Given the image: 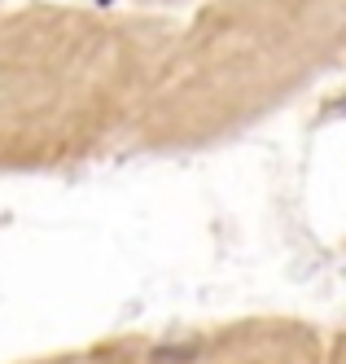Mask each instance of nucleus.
Wrapping results in <instances>:
<instances>
[{"label":"nucleus","instance_id":"1","mask_svg":"<svg viewBox=\"0 0 346 364\" xmlns=\"http://www.w3.org/2000/svg\"><path fill=\"white\" fill-rule=\"evenodd\" d=\"M346 53V0H193L131 119L123 159H193L298 106Z\"/></svg>","mask_w":346,"mask_h":364},{"label":"nucleus","instance_id":"2","mask_svg":"<svg viewBox=\"0 0 346 364\" xmlns=\"http://www.w3.org/2000/svg\"><path fill=\"white\" fill-rule=\"evenodd\" d=\"M167 31L114 0H0V176L123 159Z\"/></svg>","mask_w":346,"mask_h":364},{"label":"nucleus","instance_id":"3","mask_svg":"<svg viewBox=\"0 0 346 364\" xmlns=\"http://www.w3.org/2000/svg\"><path fill=\"white\" fill-rule=\"evenodd\" d=\"M92 364H342V325L298 311L119 329L84 343Z\"/></svg>","mask_w":346,"mask_h":364},{"label":"nucleus","instance_id":"4","mask_svg":"<svg viewBox=\"0 0 346 364\" xmlns=\"http://www.w3.org/2000/svg\"><path fill=\"white\" fill-rule=\"evenodd\" d=\"M5 364H92L84 347H58V351H40V355H22V360H5Z\"/></svg>","mask_w":346,"mask_h":364},{"label":"nucleus","instance_id":"5","mask_svg":"<svg viewBox=\"0 0 346 364\" xmlns=\"http://www.w3.org/2000/svg\"><path fill=\"white\" fill-rule=\"evenodd\" d=\"M114 5H123V9H141V14H167V18H175L180 9H189L193 0H114Z\"/></svg>","mask_w":346,"mask_h":364}]
</instances>
